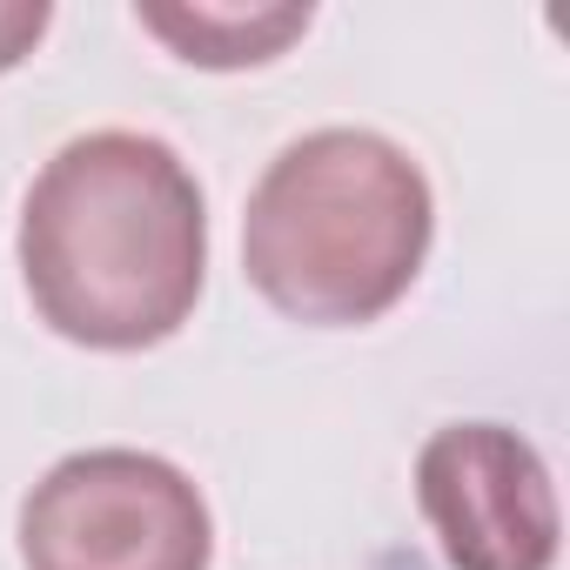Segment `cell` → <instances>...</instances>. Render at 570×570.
Here are the masks:
<instances>
[{
  "instance_id": "obj_1",
  "label": "cell",
  "mask_w": 570,
  "mask_h": 570,
  "mask_svg": "<svg viewBox=\"0 0 570 570\" xmlns=\"http://www.w3.org/2000/svg\"><path fill=\"white\" fill-rule=\"evenodd\" d=\"M14 248L28 303L61 343L135 356L202 303L208 202L161 135L95 128L41 161Z\"/></svg>"
},
{
  "instance_id": "obj_2",
  "label": "cell",
  "mask_w": 570,
  "mask_h": 570,
  "mask_svg": "<svg viewBox=\"0 0 570 570\" xmlns=\"http://www.w3.org/2000/svg\"><path fill=\"white\" fill-rule=\"evenodd\" d=\"M436 195L410 148L376 128H316L255 181L242 215V275L303 330H363L423 275Z\"/></svg>"
},
{
  "instance_id": "obj_3",
  "label": "cell",
  "mask_w": 570,
  "mask_h": 570,
  "mask_svg": "<svg viewBox=\"0 0 570 570\" xmlns=\"http://www.w3.org/2000/svg\"><path fill=\"white\" fill-rule=\"evenodd\" d=\"M28 570H208L215 517L155 450H75L21 497Z\"/></svg>"
},
{
  "instance_id": "obj_4",
  "label": "cell",
  "mask_w": 570,
  "mask_h": 570,
  "mask_svg": "<svg viewBox=\"0 0 570 570\" xmlns=\"http://www.w3.org/2000/svg\"><path fill=\"white\" fill-rule=\"evenodd\" d=\"M416 503L450 570H550L563 510L550 463L510 423H450L416 450Z\"/></svg>"
},
{
  "instance_id": "obj_5",
  "label": "cell",
  "mask_w": 570,
  "mask_h": 570,
  "mask_svg": "<svg viewBox=\"0 0 570 570\" xmlns=\"http://www.w3.org/2000/svg\"><path fill=\"white\" fill-rule=\"evenodd\" d=\"M135 21L188 68H262L309 35V8L268 0V8H135Z\"/></svg>"
},
{
  "instance_id": "obj_6",
  "label": "cell",
  "mask_w": 570,
  "mask_h": 570,
  "mask_svg": "<svg viewBox=\"0 0 570 570\" xmlns=\"http://www.w3.org/2000/svg\"><path fill=\"white\" fill-rule=\"evenodd\" d=\"M48 21H55L48 0H0V75L35 55V41L48 35Z\"/></svg>"
}]
</instances>
